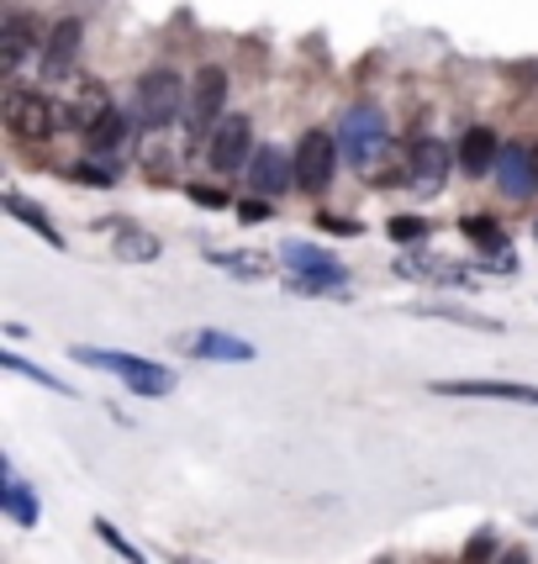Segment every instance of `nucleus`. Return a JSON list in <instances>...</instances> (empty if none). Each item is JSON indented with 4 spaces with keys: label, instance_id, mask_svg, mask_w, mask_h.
I'll return each mask as SVG.
<instances>
[{
    "label": "nucleus",
    "instance_id": "f257e3e1",
    "mask_svg": "<svg viewBox=\"0 0 538 564\" xmlns=\"http://www.w3.org/2000/svg\"><path fill=\"white\" fill-rule=\"evenodd\" d=\"M280 259H286V270H291L286 274V291L291 295H343L348 291V270H343L327 248L291 238V243H280Z\"/></svg>",
    "mask_w": 538,
    "mask_h": 564
},
{
    "label": "nucleus",
    "instance_id": "f03ea898",
    "mask_svg": "<svg viewBox=\"0 0 538 564\" xmlns=\"http://www.w3.org/2000/svg\"><path fill=\"white\" fill-rule=\"evenodd\" d=\"M79 365L90 369H106V375H117L132 395H148V401H159V395L174 391V369L153 365V359H138V354H111V348H69Z\"/></svg>",
    "mask_w": 538,
    "mask_h": 564
},
{
    "label": "nucleus",
    "instance_id": "7ed1b4c3",
    "mask_svg": "<svg viewBox=\"0 0 538 564\" xmlns=\"http://www.w3.org/2000/svg\"><path fill=\"white\" fill-rule=\"evenodd\" d=\"M386 148H391V132H386V117H380V106H348L338 122V153L343 164H354V170H369L375 159H386Z\"/></svg>",
    "mask_w": 538,
    "mask_h": 564
},
{
    "label": "nucleus",
    "instance_id": "20e7f679",
    "mask_svg": "<svg viewBox=\"0 0 538 564\" xmlns=\"http://www.w3.org/2000/svg\"><path fill=\"white\" fill-rule=\"evenodd\" d=\"M185 100H191V90H185L180 74L148 69L143 79H138V90H132V117H138L148 132H164L174 117H185Z\"/></svg>",
    "mask_w": 538,
    "mask_h": 564
},
{
    "label": "nucleus",
    "instance_id": "39448f33",
    "mask_svg": "<svg viewBox=\"0 0 538 564\" xmlns=\"http://www.w3.org/2000/svg\"><path fill=\"white\" fill-rule=\"evenodd\" d=\"M58 127H64V111H58L43 90H11V96H6V132H11V138L49 143Z\"/></svg>",
    "mask_w": 538,
    "mask_h": 564
},
{
    "label": "nucleus",
    "instance_id": "423d86ee",
    "mask_svg": "<svg viewBox=\"0 0 538 564\" xmlns=\"http://www.w3.org/2000/svg\"><path fill=\"white\" fill-rule=\"evenodd\" d=\"M222 106H227V69L222 64H201L196 79H191V100H185L191 138H212V127L222 122Z\"/></svg>",
    "mask_w": 538,
    "mask_h": 564
},
{
    "label": "nucleus",
    "instance_id": "0eeeda50",
    "mask_svg": "<svg viewBox=\"0 0 538 564\" xmlns=\"http://www.w3.org/2000/svg\"><path fill=\"white\" fill-rule=\"evenodd\" d=\"M338 138L333 132H306L301 143H295V191H306V196H322L327 185H333V174H338Z\"/></svg>",
    "mask_w": 538,
    "mask_h": 564
},
{
    "label": "nucleus",
    "instance_id": "6e6552de",
    "mask_svg": "<svg viewBox=\"0 0 538 564\" xmlns=\"http://www.w3.org/2000/svg\"><path fill=\"white\" fill-rule=\"evenodd\" d=\"M248 148H254V122L248 117H222L217 127H212V138H206V164L217 174H233L248 164Z\"/></svg>",
    "mask_w": 538,
    "mask_h": 564
},
{
    "label": "nucleus",
    "instance_id": "1a4fd4ad",
    "mask_svg": "<svg viewBox=\"0 0 538 564\" xmlns=\"http://www.w3.org/2000/svg\"><path fill=\"white\" fill-rule=\"evenodd\" d=\"M180 348L191 354V359H212V365H254L259 359V348L238 338V333H222V327H196V333H185Z\"/></svg>",
    "mask_w": 538,
    "mask_h": 564
},
{
    "label": "nucleus",
    "instance_id": "9d476101",
    "mask_svg": "<svg viewBox=\"0 0 538 564\" xmlns=\"http://www.w3.org/2000/svg\"><path fill=\"white\" fill-rule=\"evenodd\" d=\"M79 48H85V26H79V17L53 22L49 37H43V53H37L43 79H64V74H74V64H79Z\"/></svg>",
    "mask_w": 538,
    "mask_h": 564
},
{
    "label": "nucleus",
    "instance_id": "9b49d317",
    "mask_svg": "<svg viewBox=\"0 0 538 564\" xmlns=\"http://www.w3.org/2000/svg\"><path fill=\"white\" fill-rule=\"evenodd\" d=\"M433 395H460V401H517V406H538V386H517V380H433Z\"/></svg>",
    "mask_w": 538,
    "mask_h": 564
},
{
    "label": "nucleus",
    "instance_id": "f8f14e48",
    "mask_svg": "<svg viewBox=\"0 0 538 564\" xmlns=\"http://www.w3.org/2000/svg\"><path fill=\"white\" fill-rule=\"evenodd\" d=\"M32 53H43V32L26 11H11L6 26H0V74H17Z\"/></svg>",
    "mask_w": 538,
    "mask_h": 564
},
{
    "label": "nucleus",
    "instance_id": "ddd939ff",
    "mask_svg": "<svg viewBox=\"0 0 538 564\" xmlns=\"http://www.w3.org/2000/svg\"><path fill=\"white\" fill-rule=\"evenodd\" d=\"M449 164H460L439 138H422L412 148V191L417 196H439L443 185H449Z\"/></svg>",
    "mask_w": 538,
    "mask_h": 564
},
{
    "label": "nucleus",
    "instance_id": "4468645a",
    "mask_svg": "<svg viewBox=\"0 0 538 564\" xmlns=\"http://www.w3.org/2000/svg\"><path fill=\"white\" fill-rule=\"evenodd\" d=\"M248 185H254V196H280V191H291L295 185V159H286L280 148H254V159H248Z\"/></svg>",
    "mask_w": 538,
    "mask_h": 564
},
{
    "label": "nucleus",
    "instance_id": "2eb2a0df",
    "mask_svg": "<svg viewBox=\"0 0 538 564\" xmlns=\"http://www.w3.org/2000/svg\"><path fill=\"white\" fill-rule=\"evenodd\" d=\"M496 185H502V196H507V200H528V196H538L534 153H528V148H517V143L502 148V159H496Z\"/></svg>",
    "mask_w": 538,
    "mask_h": 564
},
{
    "label": "nucleus",
    "instance_id": "dca6fc26",
    "mask_svg": "<svg viewBox=\"0 0 538 564\" xmlns=\"http://www.w3.org/2000/svg\"><path fill=\"white\" fill-rule=\"evenodd\" d=\"M106 117H111V96H106L100 79H85V85L74 90V100L64 106V127H74V132H96Z\"/></svg>",
    "mask_w": 538,
    "mask_h": 564
},
{
    "label": "nucleus",
    "instance_id": "f3484780",
    "mask_svg": "<svg viewBox=\"0 0 538 564\" xmlns=\"http://www.w3.org/2000/svg\"><path fill=\"white\" fill-rule=\"evenodd\" d=\"M454 159H460V170L465 174H496V159H502V138L491 132V127H470L465 138H460V148H454Z\"/></svg>",
    "mask_w": 538,
    "mask_h": 564
},
{
    "label": "nucleus",
    "instance_id": "a211bd4d",
    "mask_svg": "<svg viewBox=\"0 0 538 564\" xmlns=\"http://www.w3.org/2000/svg\"><path fill=\"white\" fill-rule=\"evenodd\" d=\"M0 507H6V517H17V528H37L43 522V501L32 496V486L11 465H6V480H0Z\"/></svg>",
    "mask_w": 538,
    "mask_h": 564
},
{
    "label": "nucleus",
    "instance_id": "6ab92c4d",
    "mask_svg": "<svg viewBox=\"0 0 538 564\" xmlns=\"http://www.w3.org/2000/svg\"><path fill=\"white\" fill-rule=\"evenodd\" d=\"M138 117H127V111H111L106 122L96 127V132H85V143H90V153H100V159H122L127 148H132V132H138Z\"/></svg>",
    "mask_w": 538,
    "mask_h": 564
},
{
    "label": "nucleus",
    "instance_id": "aec40b11",
    "mask_svg": "<svg viewBox=\"0 0 538 564\" xmlns=\"http://www.w3.org/2000/svg\"><path fill=\"white\" fill-rule=\"evenodd\" d=\"M106 221L117 227V259H127V264H153L159 259V238L153 232H143V227H132L122 217H106Z\"/></svg>",
    "mask_w": 538,
    "mask_h": 564
},
{
    "label": "nucleus",
    "instance_id": "412c9836",
    "mask_svg": "<svg viewBox=\"0 0 538 564\" xmlns=\"http://www.w3.org/2000/svg\"><path fill=\"white\" fill-rule=\"evenodd\" d=\"M6 212L22 221V227H32V232H37V238H43L49 248H64V232H58V227L49 221V212H43V206H32L22 191H6Z\"/></svg>",
    "mask_w": 538,
    "mask_h": 564
},
{
    "label": "nucleus",
    "instance_id": "4be33fe9",
    "mask_svg": "<svg viewBox=\"0 0 538 564\" xmlns=\"http://www.w3.org/2000/svg\"><path fill=\"white\" fill-rule=\"evenodd\" d=\"M460 232H465V238H470L475 248H486L491 259L513 248V243H507V232H502V227H496L491 217H460Z\"/></svg>",
    "mask_w": 538,
    "mask_h": 564
},
{
    "label": "nucleus",
    "instance_id": "5701e85b",
    "mask_svg": "<svg viewBox=\"0 0 538 564\" xmlns=\"http://www.w3.org/2000/svg\"><path fill=\"white\" fill-rule=\"evenodd\" d=\"M0 365L11 369V375H26V380H37V386H43V391H53V395H79V391H69V386H64L58 375H49L43 365H26L17 348H0Z\"/></svg>",
    "mask_w": 538,
    "mask_h": 564
},
{
    "label": "nucleus",
    "instance_id": "b1692460",
    "mask_svg": "<svg viewBox=\"0 0 538 564\" xmlns=\"http://www.w3.org/2000/svg\"><path fill=\"white\" fill-rule=\"evenodd\" d=\"M206 264L238 274V280H259V274H265V259H259V253H227V248H206Z\"/></svg>",
    "mask_w": 538,
    "mask_h": 564
},
{
    "label": "nucleus",
    "instance_id": "393cba45",
    "mask_svg": "<svg viewBox=\"0 0 538 564\" xmlns=\"http://www.w3.org/2000/svg\"><path fill=\"white\" fill-rule=\"evenodd\" d=\"M96 539L106 543V549H111L117 560H127V564H148V560H143V549H138L132 539H122V533H117V528H111L106 517H96Z\"/></svg>",
    "mask_w": 538,
    "mask_h": 564
},
{
    "label": "nucleus",
    "instance_id": "a878e982",
    "mask_svg": "<svg viewBox=\"0 0 538 564\" xmlns=\"http://www.w3.org/2000/svg\"><path fill=\"white\" fill-rule=\"evenodd\" d=\"M491 560H502V539H496V528H481V533L465 543L460 564H491Z\"/></svg>",
    "mask_w": 538,
    "mask_h": 564
},
{
    "label": "nucleus",
    "instance_id": "bb28decb",
    "mask_svg": "<svg viewBox=\"0 0 538 564\" xmlns=\"http://www.w3.org/2000/svg\"><path fill=\"white\" fill-rule=\"evenodd\" d=\"M143 174L153 180V185H164V180H170V174H174V153H170V143H159V138H153V143L143 148Z\"/></svg>",
    "mask_w": 538,
    "mask_h": 564
},
{
    "label": "nucleus",
    "instance_id": "cd10ccee",
    "mask_svg": "<svg viewBox=\"0 0 538 564\" xmlns=\"http://www.w3.org/2000/svg\"><path fill=\"white\" fill-rule=\"evenodd\" d=\"M417 312H428V317H443V322H465V327H481V333H502V322L475 317V312H449V306H417Z\"/></svg>",
    "mask_w": 538,
    "mask_h": 564
},
{
    "label": "nucleus",
    "instance_id": "c85d7f7f",
    "mask_svg": "<svg viewBox=\"0 0 538 564\" xmlns=\"http://www.w3.org/2000/svg\"><path fill=\"white\" fill-rule=\"evenodd\" d=\"M74 185H90V191H111V185H117V174H111V164H74Z\"/></svg>",
    "mask_w": 538,
    "mask_h": 564
},
{
    "label": "nucleus",
    "instance_id": "c756f323",
    "mask_svg": "<svg viewBox=\"0 0 538 564\" xmlns=\"http://www.w3.org/2000/svg\"><path fill=\"white\" fill-rule=\"evenodd\" d=\"M391 238L396 243H422V238H428V221L422 217H391Z\"/></svg>",
    "mask_w": 538,
    "mask_h": 564
},
{
    "label": "nucleus",
    "instance_id": "7c9ffc66",
    "mask_svg": "<svg viewBox=\"0 0 538 564\" xmlns=\"http://www.w3.org/2000/svg\"><path fill=\"white\" fill-rule=\"evenodd\" d=\"M318 227H322V232H338V238H359V232H365L354 217H333V212H322Z\"/></svg>",
    "mask_w": 538,
    "mask_h": 564
},
{
    "label": "nucleus",
    "instance_id": "2f4dec72",
    "mask_svg": "<svg viewBox=\"0 0 538 564\" xmlns=\"http://www.w3.org/2000/svg\"><path fill=\"white\" fill-rule=\"evenodd\" d=\"M185 196L196 200V206H212V212L227 206V191H222V185H185Z\"/></svg>",
    "mask_w": 538,
    "mask_h": 564
},
{
    "label": "nucleus",
    "instance_id": "473e14b6",
    "mask_svg": "<svg viewBox=\"0 0 538 564\" xmlns=\"http://www.w3.org/2000/svg\"><path fill=\"white\" fill-rule=\"evenodd\" d=\"M238 217H244V221H265V217H269V196H248V200H238Z\"/></svg>",
    "mask_w": 538,
    "mask_h": 564
},
{
    "label": "nucleus",
    "instance_id": "72a5a7b5",
    "mask_svg": "<svg viewBox=\"0 0 538 564\" xmlns=\"http://www.w3.org/2000/svg\"><path fill=\"white\" fill-rule=\"evenodd\" d=\"M502 564H528V554H523V549H507V554H502Z\"/></svg>",
    "mask_w": 538,
    "mask_h": 564
},
{
    "label": "nucleus",
    "instance_id": "f704fd0d",
    "mask_svg": "<svg viewBox=\"0 0 538 564\" xmlns=\"http://www.w3.org/2000/svg\"><path fill=\"white\" fill-rule=\"evenodd\" d=\"M170 564H212V560H196V554H170Z\"/></svg>",
    "mask_w": 538,
    "mask_h": 564
},
{
    "label": "nucleus",
    "instance_id": "c9c22d12",
    "mask_svg": "<svg viewBox=\"0 0 538 564\" xmlns=\"http://www.w3.org/2000/svg\"><path fill=\"white\" fill-rule=\"evenodd\" d=\"M534 170H538V148H534Z\"/></svg>",
    "mask_w": 538,
    "mask_h": 564
},
{
    "label": "nucleus",
    "instance_id": "e433bc0d",
    "mask_svg": "<svg viewBox=\"0 0 538 564\" xmlns=\"http://www.w3.org/2000/svg\"><path fill=\"white\" fill-rule=\"evenodd\" d=\"M534 238H538V221H534Z\"/></svg>",
    "mask_w": 538,
    "mask_h": 564
},
{
    "label": "nucleus",
    "instance_id": "4c0bfd02",
    "mask_svg": "<svg viewBox=\"0 0 538 564\" xmlns=\"http://www.w3.org/2000/svg\"><path fill=\"white\" fill-rule=\"evenodd\" d=\"M375 564H391V560H375Z\"/></svg>",
    "mask_w": 538,
    "mask_h": 564
}]
</instances>
